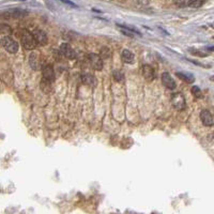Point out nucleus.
Segmentation results:
<instances>
[{
	"label": "nucleus",
	"mask_w": 214,
	"mask_h": 214,
	"mask_svg": "<svg viewBox=\"0 0 214 214\" xmlns=\"http://www.w3.org/2000/svg\"><path fill=\"white\" fill-rule=\"evenodd\" d=\"M21 45L24 46V48L27 51H31L34 49L36 46V42L34 40V36L32 34V32H30L29 30H23L21 31Z\"/></svg>",
	"instance_id": "obj_1"
},
{
	"label": "nucleus",
	"mask_w": 214,
	"mask_h": 214,
	"mask_svg": "<svg viewBox=\"0 0 214 214\" xmlns=\"http://www.w3.org/2000/svg\"><path fill=\"white\" fill-rule=\"evenodd\" d=\"M0 44H1V46L10 54H16L17 51H18V43H17L14 39H12L9 36H3V38H1Z\"/></svg>",
	"instance_id": "obj_2"
},
{
	"label": "nucleus",
	"mask_w": 214,
	"mask_h": 214,
	"mask_svg": "<svg viewBox=\"0 0 214 214\" xmlns=\"http://www.w3.org/2000/svg\"><path fill=\"white\" fill-rule=\"evenodd\" d=\"M171 104H172V106L178 110H183V109H185V107H186L185 99H184V96H183V94H181V93L172 94Z\"/></svg>",
	"instance_id": "obj_3"
},
{
	"label": "nucleus",
	"mask_w": 214,
	"mask_h": 214,
	"mask_svg": "<svg viewBox=\"0 0 214 214\" xmlns=\"http://www.w3.org/2000/svg\"><path fill=\"white\" fill-rule=\"evenodd\" d=\"M88 61L94 70L101 71L103 69V59L101 58V56L96 55V54H89L88 55Z\"/></svg>",
	"instance_id": "obj_4"
},
{
	"label": "nucleus",
	"mask_w": 214,
	"mask_h": 214,
	"mask_svg": "<svg viewBox=\"0 0 214 214\" xmlns=\"http://www.w3.org/2000/svg\"><path fill=\"white\" fill-rule=\"evenodd\" d=\"M60 53H61L64 57L68 58V59L72 60L76 58V51H75L74 49H73V47L71 46L70 44H68V43H62V44L60 45Z\"/></svg>",
	"instance_id": "obj_5"
},
{
	"label": "nucleus",
	"mask_w": 214,
	"mask_h": 214,
	"mask_svg": "<svg viewBox=\"0 0 214 214\" xmlns=\"http://www.w3.org/2000/svg\"><path fill=\"white\" fill-rule=\"evenodd\" d=\"M43 72V78L47 83H51V81H55V72H54V69L51 64H46V66H43L42 69Z\"/></svg>",
	"instance_id": "obj_6"
},
{
	"label": "nucleus",
	"mask_w": 214,
	"mask_h": 214,
	"mask_svg": "<svg viewBox=\"0 0 214 214\" xmlns=\"http://www.w3.org/2000/svg\"><path fill=\"white\" fill-rule=\"evenodd\" d=\"M200 120H201L202 124H204L205 126H212L214 124L212 115H211V112L207 109L201 110V112H200Z\"/></svg>",
	"instance_id": "obj_7"
},
{
	"label": "nucleus",
	"mask_w": 214,
	"mask_h": 214,
	"mask_svg": "<svg viewBox=\"0 0 214 214\" xmlns=\"http://www.w3.org/2000/svg\"><path fill=\"white\" fill-rule=\"evenodd\" d=\"M141 73H142V76H144L148 81H152L153 79L155 78L154 69L151 66H149V64H144V66H142Z\"/></svg>",
	"instance_id": "obj_8"
},
{
	"label": "nucleus",
	"mask_w": 214,
	"mask_h": 214,
	"mask_svg": "<svg viewBox=\"0 0 214 214\" xmlns=\"http://www.w3.org/2000/svg\"><path fill=\"white\" fill-rule=\"evenodd\" d=\"M32 34H33L34 40H36V42L38 43V44L45 45L47 43V34L45 31H43V30H41V29H36L32 32Z\"/></svg>",
	"instance_id": "obj_9"
},
{
	"label": "nucleus",
	"mask_w": 214,
	"mask_h": 214,
	"mask_svg": "<svg viewBox=\"0 0 214 214\" xmlns=\"http://www.w3.org/2000/svg\"><path fill=\"white\" fill-rule=\"evenodd\" d=\"M162 83L168 89H175L176 88V81H174V78L171 77V75L169 73L165 72L162 74Z\"/></svg>",
	"instance_id": "obj_10"
},
{
	"label": "nucleus",
	"mask_w": 214,
	"mask_h": 214,
	"mask_svg": "<svg viewBox=\"0 0 214 214\" xmlns=\"http://www.w3.org/2000/svg\"><path fill=\"white\" fill-rule=\"evenodd\" d=\"M28 13L26 11L21 10V9H12L10 11H6V12L3 13V16L6 18H10V17H13V18H18V17H23L25 15H27Z\"/></svg>",
	"instance_id": "obj_11"
},
{
	"label": "nucleus",
	"mask_w": 214,
	"mask_h": 214,
	"mask_svg": "<svg viewBox=\"0 0 214 214\" xmlns=\"http://www.w3.org/2000/svg\"><path fill=\"white\" fill-rule=\"evenodd\" d=\"M121 58H122L123 62L125 63H133L134 60H135V56L129 49H123L122 54H121Z\"/></svg>",
	"instance_id": "obj_12"
},
{
	"label": "nucleus",
	"mask_w": 214,
	"mask_h": 214,
	"mask_svg": "<svg viewBox=\"0 0 214 214\" xmlns=\"http://www.w3.org/2000/svg\"><path fill=\"white\" fill-rule=\"evenodd\" d=\"M29 64L33 70H40L41 69V63H40V60H39V57L36 54L32 53L30 54L29 56Z\"/></svg>",
	"instance_id": "obj_13"
},
{
	"label": "nucleus",
	"mask_w": 214,
	"mask_h": 214,
	"mask_svg": "<svg viewBox=\"0 0 214 214\" xmlns=\"http://www.w3.org/2000/svg\"><path fill=\"white\" fill-rule=\"evenodd\" d=\"M81 81H83L84 84L86 85H89L91 87H94L96 85V79L93 75L88 74V73H85V74H81Z\"/></svg>",
	"instance_id": "obj_14"
},
{
	"label": "nucleus",
	"mask_w": 214,
	"mask_h": 214,
	"mask_svg": "<svg viewBox=\"0 0 214 214\" xmlns=\"http://www.w3.org/2000/svg\"><path fill=\"white\" fill-rule=\"evenodd\" d=\"M176 75L180 79H183V81H185L187 84H192V83H194V81H195V78H194V77L192 76V75H190V74H185V73L177 72Z\"/></svg>",
	"instance_id": "obj_15"
},
{
	"label": "nucleus",
	"mask_w": 214,
	"mask_h": 214,
	"mask_svg": "<svg viewBox=\"0 0 214 214\" xmlns=\"http://www.w3.org/2000/svg\"><path fill=\"white\" fill-rule=\"evenodd\" d=\"M110 56H111V51L108 47H103L101 49V58L102 59H108Z\"/></svg>",
	"instance_id": "obj_16"
},
{
	"label": "nucleus",
	"mask_w": 214,
	"mask_h": 214,
	"mask_svg": "<svg viewBox=\"0 0 214 214\" xmlns=\"http://www.w3.org/2000/svg\"><path fill=\"white\" fill-rule=\"evenodd\" d=\"M204 3H205V2L200 1V0H192V1H187L186 2V6H191V8H199V6H201Z\"/></svg>",
	"instance_id": "obj_17"
},
{
	"label": "nucleus",
	"mask_w": 214,
	"mask_h": 214,
	"mask_svg": "<svg viewBox=\"0 0 214 214\" xmlns=\"http://www.w3.org/2000/svg\"><path fill=\"white\" fill-rule=\"evenodd\" d=\"M192 93H193L194 96H195L196 98H198V99H201L202 98L201 90H200L199 87H197V86H193V87H192Z\"/></svg>",
	"instance_id": "obj_18"
},
{
	"label": "nucleus",
	"mask_w": 214,
	"mask_h": 214,
	"mask_svg": "<svg viewBox=\"0 0 214 214\" xmlns=\"http://www.w3.org/2000/svg\"><path fill=\"white\" fill-rule=\"evenodd\" d=\"M112 76H114V79L116 81H122L123 79H124V75H123V73L119 72V71H115V72L112 73Z\"/></svg>",
	"instance_id": "obj_19"
},
{
	"label": "nucleus",
	"mask_w": 214,
	"mask_h": 214,
	"mask_svg": "<svg viewBox=\"0 0 214 214\" xmlns=\"http://www.w3.org/2000/svg\"><path fill=\"white\" fill-rule=\"evenodd\" d=\"M191 51V53L192 54H194V55H196V56H199V57H207V54H205V53H201L200 51H196V49H190Z\"/></svg>",
	"instance_id": "obj_20"
},
{
	"label": "nucleus",
	"mask_w": 214,
	"mask_h": 214,
	"mask_svg": "<svg viewBox=\"0 0 214 214\" xmlns=\"http://www.w3.org/2000/svg\"><path fill=\"white\" fill-rule=\"evenodd\" d=\"M210 79H211V81H214V76H212V77H211Z\"/></svg>",
	"instance_id": "obj_21"
},
{
	"label": "nucleus",
	"mask_w": 214,
	"mask_h": 214,
	"mask_svg": "<svg viewBox=\"0 0 214 214\" xmlns=\"http://www.w3.org/2000/svg\"><path fill=\"white\" fill-rule=\"evenodd\" d=\"M212 27H213V28H214V26H212Z\"/></svg>",
	"instance_id": "obj_22"
}]
</instances>
